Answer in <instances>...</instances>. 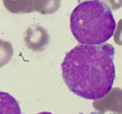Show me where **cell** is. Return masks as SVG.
I'll use <instances>...</instances> for the list:
<instances>
[{"label": "cell", "instance_id": "277c9868", "mask_svg": "<svg viewBox=\"0 0 122 114\" xmlns=\"http://www.w3.org/2000/svg\"><path fill=\"white\" fill-rule=\"evenodd\" d=\"M11 53V48L9 43L0 39V67L9 61Z\"/></svg>", "mask_w": 122, "mask_h": 114}, {"label": "cell", "instance_id": "5b68a950", "mask_svg": "<svg viewBox=\"0 0 122 114\" xmlns=\"http://www.w3.org/2000/svg\"><path fill=\"white\" fill-rule=\"evenodd\" d=\"M38 114H53L51 112H40Z\"/></svg>", "mask_w": 122, "mask_h": 114}, {"label": "cell", "instance_id": "3957f363", "mask_svg": "<svg viewBox=\"0 0 122 114\" xmlns=\"http://www.w3.org/2000/svg\"><path fill=\"white\" fill-rule=\"evenodd\" d=\"M0 114H21L18 101L8 93L1 91Z\"/></svg>", "mask_w": 122, "mask_h": 114}, {"label": "cell", "instance_id": "7a4b0ae2", "mask_svg": "<svg viewBox=\"0 0 122 114\" xmlns=\"http://www.w3.org/2000/svg\"><path fill=\"white\" fill-rule=\"evenodd\" d=\"M73 35L81 45L105 43L113 36L116 26L109 6L98 0L79 4L70 15Z\"/></svg>", "mask_w": 122, "mask_h": 114}, {"label": "cell", "instance_id": "6da1fadb", "mask_svg": "<svg viewBox=\"0 0 122 114\" xmlns=\"http://www.w3.org/2000/svg\"><path fill=\"white\" fill-rule=\"evenodd\" d=\"M115 48L107 43L79 45L66 55L62 77L69 90L85 99L96 100L112 90L116 77Z\"/></svg>", "mask_w": 122, "mask_h": 114}]
</instances>
